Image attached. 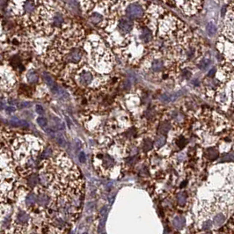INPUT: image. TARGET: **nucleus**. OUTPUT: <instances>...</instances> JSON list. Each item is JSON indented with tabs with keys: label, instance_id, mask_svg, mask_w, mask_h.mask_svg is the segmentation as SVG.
Wrapping results in <instances>:
<instances>
[{
	"label": "nucleus",
	"instance_id": "12",
	"mask_svg": "<svg viewBox=\"0 0 234 234\" xmlns=\"http://www.w3.org/2000/svg\"><path fill=\"white\" fill-rule=\"evenodd\" d=\"M49 201H50L49 196L47 195H45V194H40V195L38 196V198H37L38 203H39L40 205H42V206L47 205L48 202H49Z\"/></svg>",
	"mask_w": 234,
	"mask_h": 234
},
{
	"label": "nucleus",
	"instance_id": "23",
	"mask_svg": "<svg viewBox=\"0 0 234 234\" xmlns=\"http://www.w3.org/2000/svg\"><path fill=\"white\" fill-rule=\"evenodd\" d=\"M166 137L164 136H159L158 138H157L156 140V146L158 148H160V147H162L165 143H166Z\"/></svg>",
	"mask_w": 234,
	"mask_h": 234
},
{
	"label": "nucleus",
	"instance_id": "28",
	"mask_svg": "<svg viewBox=\"0 0 234 234\" xmlns=\"http://www.w3.org/2000/svg\"><path fill=\"white\" fill-rule=\"evenodd\" d=\"M210 64V61L209 59H202L200 63H199V68L202 69V70H204L208 67V65Z\"/></svg>",
	"mask_w": 234,
	"mask_h": 234
},
{
	"label": "nucleus",
	"instance_id": "37",
	"mask_svg": "<svg viewBox=\"0 0 234 234\" xmlns=\"http://www.w3.org/2000/svg\"><path fill=\"white\" fill-rule=\"evenodd\" d=\"M214 73H215V69H212V70L208 72V77H212V76L214 75Z\"/></svg>",
	"mask_w": 234,
	"mask_h": 234
},
{
	"label": "nucleus",
	"instance_id": "33",
	"mask_svg": "<svg viewBox=\"0 0 234 234\" xmlns=\"http://www.w3.org/2000/svg\"><path fill=\"white\" fill-rule=\"evenodd\" d=\"M32 104L30 102H28V101H23V102H21L20 104L19 105V107L20 108H26V107L30 106Z\"/></svg>",
	"mask_w": 234,
	"mask_h": 234
},
{
	"label": "nucleus",
	"instance_id": "8",
	"mask_svg": "<svg viewBox=\"0 0 234 234\" xmlns=\"http://www.w3.org/2000/svg\"><path fill=\"white\" fill-rule=\"evenodd\" d=\"M185 219L182 218V217H176L173 221H172V224L174 227H176L177 229H182L184 226H185Z\"/></svg>",
	"mask_w": 234,
	"mask_h": 234
},
{
	"label": "nucleus",
	"instance_id": "14",
	"mask_svg": "<svg viewBox=\"0 0 234 234\" xmlns=\"http://www.w3.org/2000/svg\"><path fill=\"white\" fill-rule=\"evenodd\" d=\"M206 30H207V33H208V34L209 36H213L216 34V32H217V26H216V25L214 23L209 22L207 25V26H206Z\"/></svg>",
	"mask_w": 234,
	"mask_h": 234
},
{
	"label": "nucleus",
	"instance_id": "4",
	"mask_svg": "<svg viewBox=\"0 0 234 234\" xmlns=\"http://www.w3.org/2000/svg\"><path fill=\"white\" fill-rule=\"evenodd\" d=\"M79 81L82 85H89L92 81V75L91 72L86 71V70H83L81 71L80 75H79Z\"/></svg>",
	"mask_w": 234,
	"mask_h": 234
},
{
	"label": "nucleus",
	"instance_id": "11",
	"mask_svg": "<svg viewBox=\"0 0 234 234\" xmlns=\"http://www.w3.org/2000/svg\"><path fill=\"white\" fill-rule=\"evenodd\" d=\"M152 69L153 71L155 72H158L163 69V63L160 60H155L153 61L152 64Z\"/></svg>",
	"mask_w": 234,
	"mask_h": 234
},
{
	"label": "nucleus",
	"instance_id": "10",
	"mask_svg": "<svg viewBox=\"0 0 234 234\" xmlns=\"http://www.w3.org/2000/svg\"><path fill=\"white\" fill-rule=\"evenodd\" d=\"M26 78L29 83H35L38 80V75L34 70H30V71H28V73L26 75Z\"/></svg>",
	"mask_w": 234,
	"mask_h": 234
},
{
	"label": "nucleus",
	"instance_id": "38",
	"mask_svg": "<svg viewBox=\"0 0 234 234\" xmlns=\"http://www.w3.org/2000/svg\"><path fill=\"white\" fill-rule=\"evenodd\" d=\"M3 107H4V104H3L2 102H0V110H2Z\"/></svg>",
	"mask_w": 234,
	"mask_h": 234
},
{
	"label": "nucleus",
	"instance_id": "6",
	"mask_svg": "<svg viewBox=\"0 0 234 234\" xmlns=\"http://www.w3.org/2000/svg\"><path fill=\"white\" fill-rule=\"evenodd\" d=\"M152 32L149 28L147 27H143L141 31V39L143 40V42H149L152 40Z\"/></svg>",
	"mask_w": 234,
	"mask_h": 234
},
{
	"label": "nucleus",
	"instance_id": "24",
	"mask_svg": "<svg viewBox=\"0 0 234 234\" xmlns=\"http://www.w3.org/2000/svg\"><path fill=\"white\" fill-rule=\"evenodd\" d=\"M8 83H9L8 75H6L5 73H0V85L4 86V85H7Z\"/></svg>",
	"mask_w": 234,
	"mask_h": 234
},
{
	"label": "nucleus",
	"instance_id": "36",
	"mask_svg": "<svg viewBox=\"0 0 234 234\" xmlns=\"http://www.w3.org/2000/svg\"><path fill=\"white\" fill-rule=\"evenodd\" d=\"M80 148H81V142H80V140L77 139L76 140V149H77V151H79Z\"/></svg>",
	"mask_w": 234,
	"mask_h": 234
},
{
	"label": "nucleus",
	"instance_id": "27",
	"mask_svg": "<svg viewBox=\"0 0 234 234\" xmlns=\"http://www.w3.org/2000/svg\"><path fill=\"white\" fill-rule=\"evenodd\" d=\"M143 148L145 152L150 151V150L152 148V142L150 139H145V140H144V143H143Z\"/></svg>",
	"mask_w": 234,
	"mask_h": 234
},
{
	"label": "nucleus",
	"instance_id": "18",
	"mask_svg": "<svg viewBox=\"0 0 234 234\" xmlns=\"http://www.w3.org/2000/svg\"><path fill=\"white\" fill-rule=\"evenodd\" d=\"M207 157L209 159H216L218 157V152L215 149H208L207 151Z\"/></svg>",
	"mask_w": 234,
	"mask_h": 234
},
{
	"label": "nucleus",
	"instance_id": "22",
	"mask_svg": "<svg viewBox=\"0 0 234 234\" xmlns=\"http://www.w3.org/2000/svg\"><path fill=\"white\" fill-rule=\"evenodd\" d=\"M177 199H178V202L180 205H184L186 202V199H187V194L185 192L180 193L177 196Z\"/></svg>",
	"mask_w": 234,
	"mask_h": 234
},
{
	"label": "nucleus",
	"instance_id": "15",
	"mask_svg": "<svg viewBox=\"0 0 234 234\" xmlns=\"http://www.w3.org/2000/svg\"><path fill=\"white\" fill-rule=\"evenodd\" d=\"M35 201H36V195H34V193L29 194V195L26 196V206H32V205H34V202H35Z\"/></svg>",
	"mask_w": 234,
	"mask_h": 234
},
{
	"label": "nucleus",
	"instance_id": "3",
	"mask_svg": "<svg viewBox=\"0 0 234 234\" xmlns=\"http://www.w3.org/2000/svg\"><path fill=\"white\" fill-rule=\"evenodd\" d=\"M81 56H82V53L80 51V50L75 49L70 52H69L66 56V60L70 63H78L81 59Z\"/></svg>",
	"mask_w": 234,
	"mask_h": 234
},
{
	"label": "nucleus",
	"instance_id": "25",
	"mask_svg": "<svg viewBox=\"0 0 234 234\" xmlns=\"http://www.w3.org/2000/svg\"><path fill=\"white\" fill-rule=\"evenodd\" d=\"M36 122L39 124V126H40L41 128H45L48 125V120L45 117H38Z\"/></svg>",
	"mask_w": 234,
	"mask_h": 234
},
{
	"label": "nucleus",
	"instance_id": "32",
	"mask_svg": "<svg viewBox=\"0 0 234 234\" xmlns=\"http://www.w3.org/2000/svg\"><path fill=\"white\" fill-rule=\"evenodd\" d=\"M78 159L80 161V163H85L86 162V154L84 153V152H81L78 155Z\"/></svg>",
	"mask_w": 234,
	"mask_h": 234
},
{
	"label": "nucleus",
	"instance_id": "20",
	"mask_svg": "<svg viewBox=\"0 0 234 234\" xmlns=\"http://www.w3.org/2000/svg\"><path fill=\"white\" fill-rule=\"evenodd\" d=\"M114 164H115L114 159H113L112 158H110L109 156H106L104 158H103V165H104L105 166L110 167V166H112Z\"/></svg>",
	"mask_w": 234,
	"mask_h": 234
},
{
	"label": "nucleus",
	"instance_id": "13",
	"mask_svg": "<svg viewBox=\"0 0 234 234\" xmlns=\"http://www.w3.org/2000/svg\"><path fill=\"white\" fill-rule=\"evenodd\" d=\"M171 129V125H170L169 122H162L158 128V131L159 133H162V134H166L168 131Z\"/></svg>",
	"mask_w": 234,
	"mask_h": 234
},
{
	"label": "nucleus",
	"instance_id": "16",
	"mask_svg": "<svg viewBox=\"0 0 234 234\" xmlns=\"http://www.w3.org/2000/svg\"><path fill=\"white\" fill-rule=\"evenodd\" d=\"M225 221V217L223 214H218L214 217V224L216 225H220Z\"/></svg>",
	"mask_w": 234,
	"mask_h": 234
},
{
	"label": "nucleus",
	"instance_id": "29",
	"mask_svg": "<svg viewBox=\"0 0 234 234\" xmlns=\"http://www.w3.org/2000/svg\"><path fill=\"white\" fill-rule=\"evenodd\" d=\"M160 100L163 101V102H170V97L168 93H164L162 94L160 97H159Z\"/></svg>",
	"mask_w": 234,
	"mask_h": 234
},
{
	"label": "nucleus",
	"instance_id": "7",
	"mask_svg": "<svg viewBox=\"0 0 234 234\" xmlns=\"http://www.w3.org/2000/svg\"><path fill=\"white\" fill-rule=\"evenodd\" d=\"M17 221L20 224H26L29 221V215L25 211H20L17 215Z\"/></svg>",
	"mask_w": 234,
	"mask_h": 234
},
{
	"label": "nucleus",
	"instance_id": "5",
	"mask_svg": "<svg viewBox=\"0 0 234 234\" xmlns=\"http://www.w3.org/2000/svg\"><path fill=\"white\" fill-rule=\"evenodd\" d=\"M10 124H12L14 127H22V128H26L28 127V123L24 120H20L18 117H13L9 121Z\"/></svg>",
	"mask_w": 234,
	"mask_h": 234
},
{
	"label": "nucleus",
	"instance_id": "19",
	"mask_svg": "<svg viewBox=\"0 0 234 234\" xmlns=\"http://www.w3.org/2000/svg\"><path fill=\"white\" fill-rule=\"evenodd\" d=\"M43 78H44L45 82L47 83V85L50 86V87H52L53 86H55V83H54V80H53L52 77H51L49 73H44V74H43Z\"/></svg>",
	"mask_w": 234,
	"mask_h": 234
},
{
	"label": "nucleus",
	"instance_id": "9",
	"mask_svg": "<svg viewBox=\"0 0 234 234\" xmlns=\"http://www.w3.org/2000/svg\"><path fill=\"white\" fill-rule=\"evenodd\" d=\"M52 119L53 121H54V129H56V130H64V122L60 119H58L56 117H53Z\"/></svg>",
	"mask_w": 234,
	"mask_h": 234
},
{
	"label": "nucleus",
	"instance_id": "26",
	"mask_svg": "<svg viewBox=\"0 0 234 234\" xmlns=\"http://www.w3.org/2000/svg\"><path fill=\"white\" fill-rule=\"evenodd\" d=\"M102 20V16L99 13H93L91 16V20L93 23H99Z\"/></svg>",
	"mask_w": 234,
	"mask_h": 234
},
{
	"label": "nucleus",
	"instance_id": "35",
	"mask_svg": "<svg viewBox=\"0 0 234 234\" xmlns=\"http://www.w3.org/2000/svg\"><path fill=\"white\" fill-rule=\"evenodd\" d=\"M5 109H6V112H8V113H13L15 111V107H13V106H7Z\"/></svg>",
	"mask_w": 234,
	"mask_h": 234
},
{
	"label": "nucleus",
	"instance_id": "31",
	"mask_svg": "<svg viewBox=\"0 0 234 234\" xmlns=\"http://www.w3.org/2000/svg\"><path fill=\"white\" fill-rule=\"evenodd\" d=\"M52 155V151L51 149H47L44 151L43 154H42V158H50Z\"/></svg>",
	"mask_w": 234,
	"mask_h": 234
},
{
	"label": "nucleus",
	"instance_id": "17",
	"mask_svg": "<svg viewBox=\"0 0 234 234\" xmlns=\"http://www.w3.org/2000/svg\"><path fill=\"white\" fill-rule=\"evenodd\" d=\"M38 182H39V178H38V176L35 175V174L31 175V176L29 177L28 181H27L28 185L31 186V187H34V186H36V185L38 184Z\"/></svg>",
	"mask_w": 234,
	"mask_h": 234
},
{
	"label": "nucleus",
	"instance_id": "30",
	"mask_svg": "<svg viewBox=\"0 0 234 234\" xmlns=\"http://www.w3.org/2000/svg\"><path fill=\"white\" fill-rule=\"evenodd\" d=\"M35 111L38 115H43L44 114V108L40 105H36L35 106Z\"/></svg>",
	"mask_w": 234,
	"mask_h": 234
},
{
	"label": "nucleus",
	"instance_id": "21",
	"mask_svg": "<svg viewBox=\"0 0 234 234\" xmlns=\"http://www.w3.org/2000/svg\"><path fill=\"white\" fill-rule=\"evenodd\" d=\"M54 135L56 136V143H58L59 145H61V146H64L65 139L64 137V136L61 135V134H54Z\"/></svg>",
	"mask_w": 234,
	"mask_h": 234
},
{
	"label": "nucleus",
	"instance_id": "1",
	"mask_svg": "<svg viewBox=\"0 0 234 234\" xmlns=\"http://www.w3.org/2000/svg\"><path fill=\"white\" fill-rule=\"evenodd\" d=\"M127 17L130 20H136L143 15V9L141 4L137 3H131L126 9Z\"/></svg>",
	"mask_w": 234,
	"mask_h": 234
},
{
	"label": "nucleus",
	"instance_id": "2",
	"mask_svg": "<svg viewBox=\"0 0 234 234\" xmlns=\"http://www.w3.org/2000/svg\"><path fill=\"white\" fill-rule=\"evenodd\" d=\"M119 28L123 33H130L133 28V22L129 18L122 19L119 21Z\"/></svg>",
	"mask_w": 234,
	"mask_h": 234
},
{
	"label": "nucleus",
	"instance_id": "34",
	"mask_svg": "<svg viewBox=\"0 0 234 234\" xmlns=\"http://www.w3.org/2000/svg\"><path fill=\"white\" fill-rule=\"evenodd\" d=\"M211 226H212V222L211 221L205 222L202 224V228L203 229H209V228H211Z\"/></svg>",
	"mask_w": 234,
	"mask_h": 234
}]
</instances>
